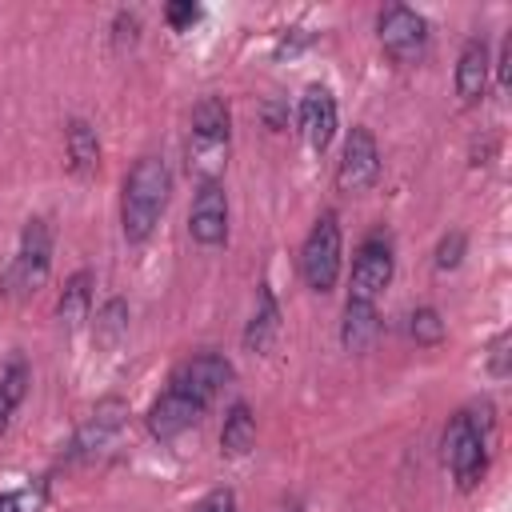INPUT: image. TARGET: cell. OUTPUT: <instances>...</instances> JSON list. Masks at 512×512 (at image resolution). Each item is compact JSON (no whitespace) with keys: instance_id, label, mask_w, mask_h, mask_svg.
<instances>
[{"instance_id":"cell-17","label":"cell","mask_w":512,"mask_h":512,"mask_svg":"<svg viewBox=\"0 0 512 512\" xmlns=\"http://www.w3.org/2000/svg\"><path fill=\"white\" fill-rule=\"evenodd\" d=\"M28 380H32V372H28V364H24L20 356H12V360H4V364H0V436L8 432V424H12L16 408L24 404Z\"/></svg>"},{"instance_id":"cell-4","label":"cell","mask_w":512,"mask_h":512,"mask_svg":"<svg viewBox=\"0 0 512 512\" xmlns=\"http://www.w3.org/2000/svg\"><path fill=\"white\" fill-rule=\"evenodd\" d=\"M300 276L312 292H332L340 280V220L336 212H320L300 248Z\"/></svg>"},{"instance_id":"cell-6","label":"cell","mask_w":512,"mask_h":512,"mask_svg":"<svg viewBox=\"0 0 512 512\" xmlns=\"http://www.w3.org/2000/svg\"><path fill=\"white\" fill-rule=\"evenodd\" d=\"M376 36L380 48L396 60V64H416L428 52V20L408 8V4H388L376 16Z\"/></svg>"},{"instance_id":"cell-5","label":"cell","mask_w":512,"mask_h":512,"mask_svg":"<svg viewBox=\"0 0 512 512\" xmlns=\"http://www.w3.org/2000/svg\"><path fill=\"white\" fill-rule=\"evenodd\" d=\"M396 272V248L388 232H368L352 256V280H348V300H364L376 304L384 296V288L392 284Z\"/></svg>"},{"instance_id":"cell-10","label":"cell","mask_w":512,"mask_h":512,"mask_svg":"<svg viewBox=\"0 0 512 512\" xmlns=\"http://www.w3.org/2000/svg\"><path fill=\"white\" fill-rule=\"evenodd\" d=\"M120 432H124V404H120V400H104V404H96L92 416L76 428V436H72V456L92 460V456L108 452Z\"/></svg>"},{"instance_id":"cell-20","label":"cell","mask_w":512,"mask_h":512,"mask_svg":"<svg viewBox=\"0 0 512 512\" xmlns=\"http://www.w3.org/2000/svg\"><path fill=\"white\" fill-rule=\"evenodd\" d=\"M252 444H256V416H252V408H248L244 400H236V404L228 408V416H224L220 448H224L228 456H244Z\"/></svg>"},{"instance_id":"cell-2","label":"cell","mask_w":512,"mask_h":512,"mask_svg":"<svg viewBox=\"0 0 512 512\" xmlns=\"http://www.w3.org/2000/svg\"><path fill=\"white\" fill-rule=\"evenodd\" d=\"M488 424H492V420H488V408H484V420L464 408V412H456V416L448 420V428H444V440H440L444 464H448L452 480H456L464 492L484 480V468H488Z\"/></svg>"},{"instance_id":"cell-19","label":"cell","mask_w":512,"mask_h":512,"mask_svg":"<svg viewBox=\"0 0 512 512\" xmlns=\"http://www.w3.org/2000/svg\"><path fill=\"white\" fill-rule=\"evenodd\" d=\"M88 304H92V272H72L64 292H60V304H56V316L64 328H80V320H88Z\"/></svg>"},{"instance_id":"cell-7","label":"cell","mask_w":512,"mask_h":512,"mask_svg":"<svg viewBox=\"0 0 512 512\" xmlns=\"http://www.w3.org/2000/svg\"><path fill=\"white\" fill-rule=\"evenodd\" d=\"M380 176V148H376V136L356 124L348 136H344V152H340V164H336V188L340 192H368Z\"/></svg>"},{"instance_id":"cell-18","label":"cell","mask_w":512,"mask_h":512,"mask_svg":"<svg viewBox=\"0 0 512 512\" xmlns=\"http://www.w3.org/2000/svg\"><path fill=\"white\" fill-rule=\"evenodd\" d=\"M64 144H68L72 172L92 176V172L100 168V140H96V128H92L88 120H72V124H68V136H64Z\"/></svg>"},{"instance_id":"cell-3","label":"cell","mask_w":512,"mask_h":512,"mask_svg":"<svg viewBox=\"0 0 512 512\" xmlns=\"http://www.w3.org/2000/svg\"><path fill=\"white\" fill-rule=\"evenodd\" d=\"M48 268H52V228H48L44 216H32L24 224V232H20V248L12 256V264H8V272L0 280L4 296H12V300L32 296L36 288H44Z\"/></svg>"},{"instance_id":"cell-1","label":"cell","mask_w":512,"mask_h":512,"mask_svg":"<svg viewBox=\"0 0 512 512\" xmlns=\"http://www.w3.org/2000/svg\"><path fill=\"white\" fill-rule=\"evenodd\" d=\"M172 192V172L160 156H140L132 172L124 176V196H120V228L128 244H144L156 228V220L168 208Z\"/></svg>"},{"instance_id":"cell-24","label":"cell","mask_w":512,"mask_h":512,"mask_svg":"<svg viewBox=\"0 0 512 512\" xmlns=\"http://www.w3.org/2000/svg\"><path fill=\"white\" fill-rule=\"evenodd\" d=\"M464 232H448L440 244H436V268H456L460 256H464Z\"/></svg>"},{"instance_id":"cell-16","label":"cell","mask_w":512,"mask_h":512,"mask_svg":"<svg viewBox=\"0 0 512 512\" xmlns=\"http://www.w3.org/2000/svg\"><path fill=\"white\" fill-rule=\"evenodd\" d=\"M192 140H212V144L232 140V116H228V104L220 96H204L192 108Z\"/></svg>"},{"instance_id":"cell-28","label":"cell","mask_w":512,"mask_h":512,"mask_svg":"<svg viewBox=\"0 0 512 512\" xmlns=\"http://www.w3.org/2000/svg\"><path fill=\"white\" fill-rule=\"evenodd\" d=\"M492 376H508V332H500L492 344Z\"/></svg>"},{"instance_id":"cell-21","label":"cell","mask_w":512,"mask_h":512,"mask_svg":"<svg viewBox=\"0 0 512 512\" xmlns=\"http://www.w3.org/2000/svg\"><path fill=\"white\" fill-rule=\"evenodd\" d=\"M408 332H412V340L416 344H440L444 340V320H440V312L436 308H416L412 312V324H408Z\"/></svg>"},{"instance_id":"cell-29","label":"cell","mask_w":512,"mask_h":512,"mask_svg":"<svg viewBox=\"0 0 512 512\" xmlns=\"http://www.w3.org/2000/svg\"><path fill=\"white\" fill-rule=\"evenodd\" d=\"M512 40H504L500 44V60H496V72H500V88H508V80H512Z\"/></svg>"},{"instance_id":"cell-26","label":"cell","mask_w":512,"mask_h":512,"mask_svg":"<svg viewBox=\"0 0 512 512\" xmlns=\"http://www.w3.org/2000/svg\"><path fill=\"white\" fill-rule=\"evenodd\" d=\"M112 32H116V44H120V48H124V40L136 44V40H140V16H136V12H116Z\"/></svg>"},{"instance_id":"cell-22","label":"cell","mask_w":512,"mask_h":512,"mask_svg":"<svg viewBox=\"0 0 512 512\" xmlns=\"http://www.w3.org/2000/svg\"><path fill=\"white\" fill-rule=\"evenodd\" d=\"M40 508H44V488L40 484L0 492V512H40Z\"/></svg>"},{"instance_id":"cell-15","label":"cell","mask_w":512,"mask_h":512,"mask_svg":"<svg viewBox=\"0 0 512 512\" xmlns=\"http://www.w3.org/2000/svg\"><path fill=\"white\" fill-rule=\"evenodd\" d=\"M276 332H280V308H276L272 288L260 284L256 312H252V320H248V328H244V348H248V352H268L272 340H276Z\"/></svg>"},{"instance_id":"cell-11","label":"cell","mask_w":512,"mask_h":512,"mask_svg":"<svg viewBox=\"0 0 512 512\" xmlns=\"http://www.w3.org/2000/svg\"><path fill=\"white\" fill-rule=\"evenodd\" d=\"M300 136L308 140V148L324 152L336 136V96L324 88V84H308L304 96H300Z\"/></svg>"},{"instance_id":"cell-27","label":"cell","mask_w":512,"mask_h":512,"mask_svg":"<svg viewBox=\"0 0 512 512\" xmlns=\"http://www.w3.org/2000/svg\"><path fill=\"white\" fill-rule=\"evenodd\" d=\"M164 20H168L176 32H184V28H192V24L200 20V8H196V4H168V8H164Z\"/></svg>"},{"instance_id":"cell-25","label":"cell","mask_w":512,"mask_h":512,"mask_svg":"<svg viewBox=\"0 0 512 512\" xmlns=\"http://www.w3.org/2000/svg\"><path fill=\"white\" fill-rule=\"evenodd\" d=\"M196 512H240V504H236V492H232V488H212V492L196 504Z\"/></svg>"},{"instance_id":"cell-14","label":"cell","mask_w":512,"mask_h":512,"mask_svg":"<svg viewBox=\"0 0 512 512\" xmlns=\"http://www.w3.org/2000/svg\"><path fill=\"white\" fill-rule=\"evenodd\" d=\"M380 332V316H376V304H364V300H348L344 304V320H340V344L348 352H364Z\"/></svg>"},{"instance_id":"cell-12","label":"cell","mask_w":512,"mask_h":512,"mask_svg":"<svg viewBox=\"0 0 512 512\" xmlns=\"http://www.w3.org/2000/svg\"><path fill=\"white\" fill-rule=\"evenodd\" d=\"M200 416H204V404L200 400H192V396H184L176 388H164L160 400L148 408V432L156 440H172V436L188 432Z\"/></svg>"},{"instance_id":"cell-13","label":"cell","mask_w":512,"mask_h":512,"mask_svg":"<svg viewBox=\"0 0 512 512\" xmlns=\"http://www.w3.org/2000/svg\"><path fill=\"white\" fill-rule=\"evenodd\" d=\"M488 72H492L488 40H484V36H472V40L460 48V60H456V96H460L464 104H476V100L488 92Z\"/></svg>"},{"instance_id":"cell-8","label":"cell","mask_w":512,"mask_h":512,"mask_svg":"<svg viewBox=\"0 0 512 512\" xmlns=\"http://www.w3.org/2000/svg\"><path fill=\"white\" fill-rule=\"evenodd\" d=\"M228 380H232V364H228L220 352H196V356H188V360H180V364L172 368L168 388H176V392H184V396H192V400H200V404L208 408L212 396H216Z\"/></svg>"},{"instance_id":"cell-23","label":"cell","mask_w":512,"mask_h":512,"mask_svg":"<svg viewBox=\"0 0 512 512\" xmlns=\"http://www.w3.org/2000/svg\"><path fill=\"white\" fill-rule=\"evenodd\" d=\"M124 328H128V304H124V300H108V304L100 308V316H96L100 340H116Z\"/></svg>"},{"instance_id":"cell-9","label":"cell","mask_w":512,"mask_h":512,"mask_svg":"<svg viewBox=\"0 0 512 512\" xmlns=\"http://www.w3.org/2000/svg\"><path fill=\"white\" fill-rule=\"evenodd\" d=\"M188 232L204 248H216V244L228 240V196H224V184L220 180L196 188L192 212H188Z\"/></svg>"}]
</instances>
